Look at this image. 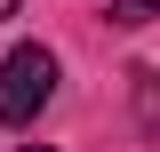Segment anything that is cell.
I'll return each instance as SVG.
<instances>
[{
    "label": "cell",
    "instance_id": "obj_1",
    "mask_svg": "<svg viewBox=\"0 0 160 152\" xmlns=\"http://www.w3.org/2000/svg\"><path fill=\"white\" fill-rule=\"evenodd\" d=\"M56 96V56L48 48H8V64H0V120L8 128H24V120H40V104Z\"/></svg>",
    "mask_w": 160,
    "mask_h": 152
},
{
    "label": "cell",
    "instance_id": "obj_2",
    "mask_svg": "<svg viewBox=\"0 0 160 152\" xmlns=\"http://www.w3.org/2000/svg\"><path fill=\"white\" fill-rule=\"evenodd\" d=\"M112 16H120V24H152V16H160V0H112Z\"/></svg>",
    "mask_w": 160,
    "mask_h": 152
},
{
    "label": "cell",
    "instance_id": "obj_3",
    "mask_svg": "<svg viewBox=\"0 0 160 152\" xmlns=\"http://www.w3.org/2000/svg\"><path fill=\"white\" fill-rule=\"evenodd\" d=\"M8 16H16V0H0V24H8Z\"/></svg>",
    "mask_w": 160,
    "mask_h": 152
},
{
    "label": "cell",
    "instance_id": "obj_4",
    "mask_svg": "<svg viewBox=\"0 0 160 152\" xmlns=\"http://www.w3.org/2000/svg\"><path fill=\"white\" fill-rule=\"evenodd\" d=\"M24 152H48V144H24Z\"/></svg>",
    "mask_w": 160,
    "mask_h": 152
}]
</instances>
